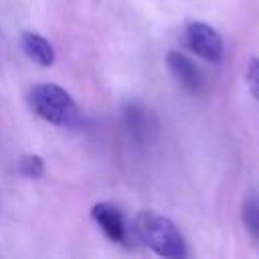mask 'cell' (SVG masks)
<instances>
[{
	"mask_svg": "<svg viewBox=\"0 0 259 259\" xmlns=\"http://www.w3.org/2000/svg\"><path fill=\"white\" fill-rule=\"evenodd\" d=\"M134 231L138 239L150 247L156 255L168 259H182L186 257V241L178 227L164 214L144 210L134 221Z\"/></svg>",
	"mask_w": 259,
	"mask_h": 259,
	"instance_id": "6da1fadb",
	"label": "cell"
},
{
	"mask_svg": "<svg viewBox=\"0 0 259 259\" xmlns=\"http://www.w3.org/2000/svg\"><path fill=\"white\" fill-rule=\"evenodd\" d=\"M91 219L99 225V229L113 241V243H123L125 239V223L117 206L109 202H97L91 208Z\"/></svg>",
	"mask_w": 259,
	"mask_h": 259,
	"instance_id": "5b68a950",
	"label": "cell"
},
{
	"mask_svg": "<svg viewBox=\"0 0 259 259\" xmlns=\"http://www.w3.org/2000/svg\"><path fill=\"white\" fill-rule=\"evenodd\" d=\"M20 42H22V51L26 53V57L32 59L36 65L51 67L55 63V49L45 36L36 32H24Z\"/></svg>",
	"mask_w": 259,
	"mask_h": 259,
	"instance_id": "8992f818",
	"label": "cell"
},
{
	"mask_svg": "<svg viewBox=\"0 0 259 259\" xmlns=\"http://www.w3.org/2000/svg\"><path fill=\"white\" fill-rule=\"evenodd\" d=\"M166 65H168L170 73L174 75V79H176L186 91L198 93V91L202 89V83H204L202 73H200V69H198L186 55H182V53H178V51H170V53L166 55Z\"/></svg>",
	"mask_w": 259,
	"mask_h": 259,
	"instance_id": "277c9868",
	"label": "cell"
},
{
	"mask_svg": "<svg viewBox=\"0 0 259 259\" xmlns=\"http://www.w3.org/2000/svg\"><path fill=\"white\" fill-rule=\"evenodd\" d=\"M245 79H247V85H249L251 95L259 101V59L257 57L249 59L247 71H245Z\"/></svg>",
	"mask_w": 259,
	"mask_h": 259,
	"instance_id": "9c48e42d",
	"label": "cell"
},
{
	"mask_svg": "<svg viewBox=\"0 0 259 259\" xmlns=\"http://www.w3.org/2000/svg\"><path fill=\"white\" fill-rule=\"evenodd\" d=\"M186 45L194 55L208 63L223 59V38L206 22H190L186 26Z\"/></svg>",
	"mask_w": 259,
	"mask_h": 259,
	"instance_id": "3957f363",
	"label": "cell"
},
{
	"mask_svg": "<svg viewBox=\"0 0 259 259\" xmlns=\"http://www.w3.org/2000/svg\"><path fill=\"white\" fill-rule=\"evenodd\" d=\"M28 103L38 117H42L53 125L71 127L77 123L79 109L73 97L59 85H53V83L34 85L28 93Z\"/></svg>",
	"mask_w": 259,
	"mask_h": 259,
	"instance_id": "7a4b0ae2",
	"label": "cell"
},
{
	"mask_svg": "<svg viewBox=\"0 0 259 259\" xmlns=\"http://www.w3.org/2000/svg\"><path fill=\"white\" fill-rule=\"evenodd\" d=\"M18 170H20L22 176L36 180V178H40V176L45 174V162H42V158L36 156V154H26V156L20 158Z\"/></svg>",
	"mask_w": 259,
	"mask_h": 259,
	"instance_id": "ba28073f",
	"label": "cell"
},
{
	"mask_svg": "<svg viewBox=\"0 0 259 259\" xmlns=\"http://www.w3.org/2000/svg\"><path fill=\"white\" fill-rule=\"evenodd\" d=\"M241 221L251 239L259 241V196L249 194L241 208Z\"/></svg>",
	"mask_w": 259,
	"mask_h": 259,
	"instance_id": "52a82bcc",
	"label": "cell"
}]
</instances>
